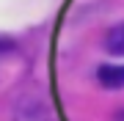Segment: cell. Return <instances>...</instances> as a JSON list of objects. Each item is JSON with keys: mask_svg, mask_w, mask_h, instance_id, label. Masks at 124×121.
<instances>
[{"mask_svg": "<svg viewBox=\"0 0 124 121\" xmlns=\"http://www.w3.org/2000/svg\"><path fill=\"white\" fill-rule=\"evenodd\" d=\"M105 47H108V52H110V55H124V22L108 30Z\"/></svg>", "mask_w": 124, "mask_h": 121, "instance_id": "7a4b0ae2", "label": "cell"}, {"mask_svg": "<svg viewBox=\"0 0 124 121\" xmlns=\"http://www.w3.org/2000/svg\"><path fill=\"white\" fill-rule=\"evenodd\" d=\"M14 47H17V44H14L8 36H0V55H3V52H11Z\"/></svg>", "mask_w": 124, "mask_h": 121, "instance_id": "3957f363", "label": "cell"}, {"mask_svg": "<svg viewBox=\"0 0 124 121\" xmlns=\"http://www.w3.org/2000/svg\"><path fill=\"white\" fill-rule=\"evenodd\" d=\"M99 83L105 85V88H124V66H113V63H105V66H99Z\"/></svg>", "mask_w": 124, "mask_h": 121, "instance_id": "6da1fadb", "label": "cell"}]
</instances>
